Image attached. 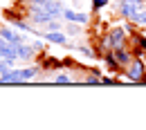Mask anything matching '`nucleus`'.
<instances>
[{
	"label": "nucleus",
	"instance_id": "obj_1",
	"mask_svg": "<svg viewBox=\"0 0 146 130\" xmlns=\"http://www.w3.org/2000/svg\"><path fill=\"white\" fill-rule=\"evenodd\" d=\"M63 11L65 9L58 0H50L45 5H34L32 7V18H34V22H50V20L63 16Z\"/></svg>",
	"mask_w": 146,
	"mask_h": 130
},
{
	"label": "nucleus",
	"instance_id": "obj_2",
	"mask_svg": "<svg viewBox=\"0 0 146 130\" xmlns=\"http://www.w3.org/2000/svg\"><path fill=\"white\" fill-rule=\"evenodd\" d=\"M36 74V67H27V70H7L5 72V83H25L27 79Z\"/></svg>",
	"mask_w": 146,
	"mask_h": 130
},
{
	"label": "nucleus",
	"instance_id": "obj_3",
	"mask_svg": "<svg viewBox=\"0 0 146 130\" xmlns=\"http://www.w3.org/2000/svg\"><path fill=\"white\" fill-rule=\"evenodd\" d=\"M142 9H144V0H121V14L130 20L135 18Z\"/></svg>",
	"mask_w": 146,
	"mask_h": 130
},
{
	"label": "nucleus",
	"instance_id": "obj_4",
	"mask_svg": "<svg viewBox=\"0 0 146 130\" xmlns=\"http://www.w3.org/2000/svg\"><path fill=\"white\" fill-rule=\"evenodd\" d=\"M104 43H106V47H110V49H121V47H124V29H121V27H115L108 36H106Z\"/></svg>",
	"mask_w": 146,
	"mask_h": 130
},
{
	"label": "nucleus",
	"instance_id": "obj_5",
	"mask_svg": "<svg viewBox=\"0 0 146 130\" xmlns=\"http://www.w3.org/2000/svg\"><path fill=\"white\" fill-rule=\"evenodd\" d=\"M0 56L7 58V61H16V58H18V47H16V43H9V40L0 38Z\"/></svg>",
	"mask_w": 146,
	"mask_h": 130
},
{
	"label": "nucleus",
	"instance_id": "obj_6",
	"mask_svg": "<svg viewBox=\"0 0 146 130\" xmlns=\"http://www.w3.org/2000/svg\"><path fill=\"white\" fill-rule=\"evenodd\" d=\"M126 76L130 79V81H142L144 79V63L142 61H130L128 63V70H126Z\"/></svg>",
	"mask_w": 146,
	"mask_h": 130
},
{
	"label": "nucleus",
	"instance_id": "obj_7",
	"mask_svg": "<svg viewBox=\"0 0 146 130\" xmlns=\"http://www.w3.org/2000/svg\"><path fill=\"white\" fill-rule=\"evenodd\" d=\"M0 38H5V40H9V43H20V40H23L18 32H14V29H9V27H2V29H0Z\"/></svg>",
	"mask_w": 146,
	"mask_h": 130
},
{
	"label": "nucleus",
	"instance_id": "obj_8",
	"mask_svg": "<svg viewBox=\"0 0 146 130\" xmlns=\"http://www.w3.org/2000/svg\"><path fill=\"white\" fill-rule=\"evenodd\" d=\"M45 40L56 43V45H68V38H65V34H61V32H45Z\"/></svg>",
	"mask_w": 146,
	"mask_h": 130
},
{
	"label": "nucleus",
	"instance_id": "obj_9",
	"mask_svg": "<svg viewBox=\"0 0 146 130\" xmlns=\"http://www.w3.org/2000/svg\"><path fill=\"white\" fill-rule=\"evenodd\" d=\"M133 58H130V54L128 52H124V49H115V63L117 65H128Z\"/></svg>",
	"mask_w": 146,
	"mask_h": 130
},
{
	"label": "nucleus",
	"instance_id": "obj_10",
	"mask_svg": "<svg viewBox=\"0 0 146 130\" xmlns=\"http://www.w3.org/2000/svg\"><path fill=\"white\" fill-rule=\"evenodd\" d=\"M16 47H18V58H29V56H32V52H34V49H32L29 45H25L23 40H20V43H16Z\"/></svg>",
	"mask_w": 146,
	"mask_h": 130
},
{
	"label": "nucleus",
	"instance_id": "obj_11",
	"mask_svg": "<svg viewBox=\"0 0 146 130\" xmlns=\"http://www.w3.org/2000/svg\"><path fill=\"white\" fill-rule=\"evenodd\" d=\"M58 29H61V25L56 22V18L50 20V22H45V32H58Z\"/></svg>",
	"mask_w": 146,
	"mask_h": 130
},
{
	"label": "nucleus",
	"instance_id": "obj_12",
	"mask_svg": "<svg viewBox=\"0 0 146 130\" xmlns=\"http://www.w3.org/2000/svg\"><path fill=\"white\" fill-rule=\"evenodd\" d=\"M88 20H90L88 14H76L74 16V22H81V25H88Z\"/></svg>",
	"mask_w": 146,
	"mask_h": 130
},
{
	"label": "nucleus",
	"instance_id": "obj_13",
	"mask_svg": "<svg viewBox=\"0 0 146 130\" xmlns=\"http://www.w3.org/2000/svg\"><path fill=\"white\" fill-rule=\"evenodd\" d=\"M133 22H142V25H146V9H142V11L133 18Z\"/></svg>",
	"mask_w": 146,
	"mask_h": 130
},
{
	"label": "nucleus",
	"instance_id": "obj_14",
	"mask_svg": "<svg viewBox=\"0 0 146 130\" xmlns=\"http://www.w3.org/2000/svg\"><path fill=\"white\" fill-rule=\"evenodd\" d=\"M54 81H56V83H70L72 79H70V76H68V74H58V76H56V79H54Z\"/></svg>",
	"mask_w": 146,
	"mask_h": 130
},
{
	"label": "nucleus",
	"instance_id": "obj_15",
	"mask_svg": "<svg viewBox=\"0 0 146 130\" xmlns=\"http://www.w3.org/2000/svg\"><path fill=\"white\" fill-rule=\"evenodd\" d=\"M108 5V0H92V7L94 9H101V7H106Z\"/></svg>",
	"mask_w": 146,
	"mask_h": 130
},
{
	"label": "nucleus",
	"instance_id": "obj_16",
	"mask_svg": "<svg viewBox=\"0 0 146 130\" xmlns=\"http://www.w3.org/2000/svg\"><path fill=\"white\" fill-rule=\"evenodd\" d=\"M137 43H139V47H144V49H146V38H144V36L137 38Z\"/></svg>",
	"mask_w": 146,
	"mask_h": 130
},
{
	"label": "nucleus",
	"instance_id": "obj_17",
	"mask_svg": "<svg viewBox=\"0 0 146 130\" xmlns=\"http://www.w3.org/2000/svg\"><path fill=\"white\" fill-rule=\"evenodd\" d=\"M32 5H45V2H50V0H29Z\"/></svg>",
	"mask_w": 146,
	"mask_h": 130
},
{
	"label": "nucleus",
	"instance_id": "obj_18",
	"mask_svg": "<svg viewBox=\"0 0 146 130\" xmlns=\"http://www.w3.org/2000/svg\"><path fill=\"white\" fill-rule=\"evenodd\" d=\"M142 81H144V83H146V74H144V79H142Z\"/></svg>",
	"mask_w": 146,
	"mask_h": 130
}]
</instances>
